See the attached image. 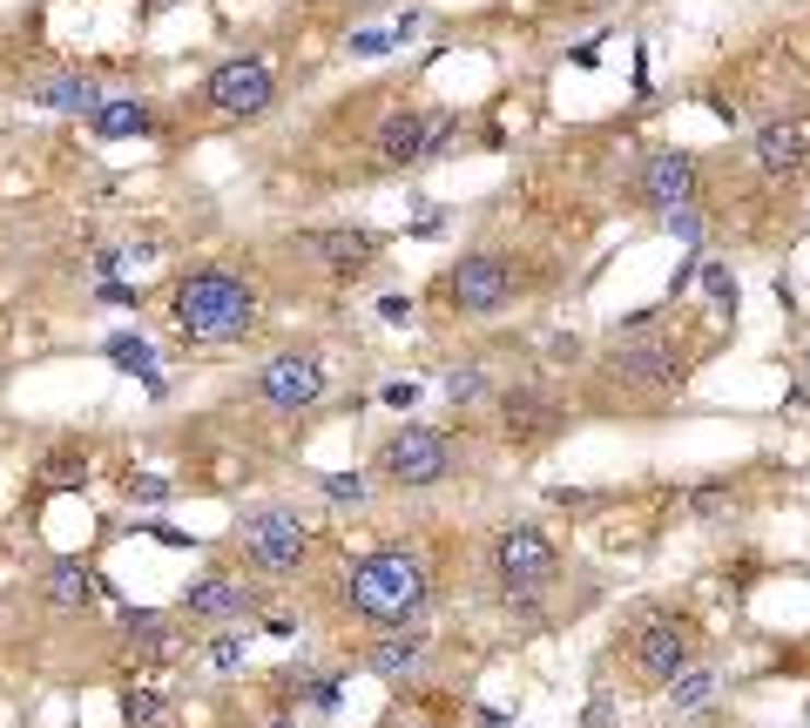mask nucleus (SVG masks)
I'll return each mask as SVG.
<instances>
[{
    "label": "nucleus",
    "mask_w": 810,
    "mask_h": 728,
    "mask_svg": "<svg viewBox=\"0 0 810 728\" xmlns=\"http://www.w3.org/2000/svg\"><path fill=\"white\" fill-rule=\"evenodd\" d=\"M433 594H439V560L426 553V540H378L338 566L331 607L344 627L385 634V627H419Z\"/></svg>",
    "instance_id": "f257e3e1"
},
{
    "label": "nucleus",
    "mask_w": 810,
    "mask_h": 728,
    "mask_svg": "<svg viewBox=\"0 0 810 728\" xmlns=\"http://www.w3.org/2000/svg\"><path fill=\"white\" fill-rule=\"evenodd\" d=\"M169 324L189 344H237L263 324V297L237 263H189L169 291Z\"/></svg>",
    "instance_id": "f03ea898"
},
{
    "label": "nucleus",
    "mask_w": 810,
    "mask_h": 728,
    "mask_svg": "<svg viewBox=\"0 0 810 728\" xmlns=\"http://www.w3.org/2000/svg\"><path fill=\"white\" fill-rule=\"evenodd\" d=\"M486 574H493V594L507 600L514 614H533V607L561 587V547L540 519H507V526H493V540H486Z\"/></svg>",
    "instance_id": "7ed1b4c3"
},
{
    "label": "nucleus",
    "mask_w": 810,
    "mask_h": 728,
    "mask_svg": "<svg viewBox=\"0 0 810 728\" xmlns=\"http://www.w3.org/2000/svg\"><path fill=\"white\" fill-rule=\"evenodd\" d=\"M527 291V270L514 250H467V257H453L433 283V297L459 317V324H486L500 310H514Z\"/></svg>",
    "instance_id": "20e7f679"
},
{
    "label": "nucleus",
    "mask_w": 810,
    "mask_h": 728,
    "mask_svg": "<svg viewBox=\"0 0 810 728\" xmlns=\"http://www.w3.org/2000/svg\"><path fill=\"white\" fill-rule=\"evenodd\" d=\"M622 661L642 688H669L676 674H689L703 661V627L696 614H676V607H642L622 634Z\"/></svg>",
    "instance_id": "39448f33"
},
{
    "label": "nucleus",
    "mask_w": 810,
    "mask_h": 728,
    "mask_svg": "<svg viewBox=\"0 0 810 728\" xmlns=\"http://www.w3.org/2000/svg\"><path fill=\"white\" fill-rule=\"evenodd\" d=\"M696 372V357H689L676 338H614L601 357H595V385L608 398H669L682 391V378Z\"/></svg>",
    "instance_id": "423d86ee"
},
{
    "label": "nucleus",
    "mask_w": 810,
    "mask_h": 728,
    "mask_svg": "<svg viewBox=\"0 0 810 728\" xmlns=\"http://www.w3.org/2000/svg\"><path fill=\"white\" fill-rule=\"evenodd\" d=\"M372 472L385 485H399V493H433V485L459 472V445L439 425H392L372 453Z\"/></svg>",
    "instance_id": "0eeeda50"
},
{
    "label": "nucleus",
    "mask_w": 810,
    "mask_h": 728,
    "mask_svg": "<svg viewBox=\"0 0 810 728\" xmlns=\"http://www.w3.org/2000/svg\"><path fill=\"white\" fill-rule=\"evenodd\" d=\"M237 547H244V566L257 580H297L304 560H312V526H304L291 506H263V513L244 519Z\"/></svg>",
    "instance_id": "6e6552de"
},
{
    "label": "nucleus",
    "mask_w": 810,
    "mask_h": 728,
    "mask_svg": "<svg viewBox=\"0 0 810 728\" xmlns=\"http://www.w3.org/2000/svg\"><path fill=\"white\" fill-rule=\"evenodd\" d=\"M629 202L642 216H676V210H696L703 202V155L689 149H648L629 176Z\"/></svg>",
    "instance_id": "1a4fd4ad"
},
{
    "label": "nucleus",
    "mask_w": 810,
    "mask_h": 728,
    "mask_svg": "<svg viewBox=\"0 0 810 728\" xmlns=\"http://www.w3.org/2000/svg\"><path fill=\"white\" fill-rule=\"evenodd\" d=\"M284 250L297 257V270L325 277L331 291H352V283L378 263V236L372 230H352V223H331V230H297Z\"/></svg>",
    "instance_id": "9d476101"
},
{
    "label": "nucleus",
    "mask_w": 810,
    "mask_h": 728,
    "mask_svg": "<svg viewBox=\"0 0 810 728\" xmlns=\"http://www.w3.org/2000/svg\"><path fill=\"white\" fill-rule=\"evenodd\" d=\"M325 391H331V364L312 344H291L278 357H263L257 378H250V398L263 404V412H312Z\"/></svg>",
    "instance_id": "9b49d317"
},
{
    "label": "nucleus",
    "mask_w": 810,
    "mask_h": 728,
    "mask_svg": "<svg viewBox=\"0 0 810 728\" xmlns=\"http://www.w3.org/2000/svg\"><path fill=\"white\" fill-rule=\"evenodd\" d=\"M493 412H500V438L514 445V453H540V445H554L567 432V398L554 385H507L493 398Z\"/></svg>",
    "instance_id": "f8f14e48"
},
{
    "label": "nucleus",
    "mask_w": 810,
    "mask_h": 728,
    "mask_svg": "<svg viewBox=\"0 0 810 728\" xmlns=\"http://www.w3.org/2000/svg\"><path fill=\"white\" fill-rule=\"evenodd\" d=\"M183 621H203V627H237L250 614H263V587L244 580V574H223V566H210V574H197L183 587Z\"/></svg>",
    "instance_id": "ddd939ff"
},
{
    "label": "nucleus",
    "mask_w": 810,
    "mask_h": 728,
    "mask_svg": "<svg viewBox=\"0 0 810 728\" xmlns=\"http://www.w3.org/2000/svg\"><path fill=\"white\" fill-rule=\"evenodd\" d=\"M203 102H210L223 121H257L270 102H278V74H270L263 55H237V61H223V68L203 81Z\"/></svg>",
    "instance_id": "4468645a"
},
{
    "label": "nucleus",
    "mask_w": 810,
    "mask_h": 728,
    "mask_svg": "<svg viewBox=\"0 0 810 728\" xmlns=\"http://www.w3.org/2000/svg\"><path fill=\"white\" fill-rule=\"evenodd\" d=\"M750 155H756V169H763L770 183H797V176L810 169V108L770 115L763 129H756V142H750Z\"/></svg>",
    "instance_id": "2eb2a0df"
},
{
    "label": "nucleus",
    "mask_w": 810,
    "mask_h": 728,
    "mask_svg": "<svg viewBox=\"0 0 810 728\" xmlns=\"http://www.w3.org/2000/svg\"><path fill=\"white\" fill-rule=\"evenodd\" d=\"M359 661H365L378 681H392V688L426 681V668H433V627H426V621H419V627H385V634H372V641L359 647Z\"/></svg>",
    "instance_id": "dca6fc26"
},
{
    "label": "nucleus",
    "mask_w": 810,
    "mask_h": 728,
    "mask_svg": "<svg viewBox=\"0 0 810 728\" xmlns=\"http://www.w3.org/2000/svg\"><path fill=\"white\" fill-rule=\"evenodd\" d=\"M426 155H433V121L419 108H392L372 129V162L378 169H412V162H426Z\"/></svg>",
    "instance_id": "f3484780"
},
{
    "label": "nucleus",
    "mask_w": 810,
    "mask_h": 728,
    "mask_svg": "<svg viewBox=\"0 0 810 728\" xmlns=\"http://www.w3.org/2000/svg\"><path fill=\"white\" fill-rule=\"evenodd\" d=\"M34 587H42V600L55 607V614H89V607H95V566L74 560V553L68 560H48Z\"/></svg>",
    "instance_id": "a211bd4d"
},
{
    "label": "nucleus",
    "mask_w": 810,
    "mask_h": 728,
    "mask_svg": "<svg viewBox=\"0 0 810 728\" xmlns=\"http://www.w3.org/2000/svg\"><path fill=\"white\" fill-rule=\"evenodd\" d=\"M34 102H42V108H55V115H95L108 95L95 89L89 74H55V81H42V89H34Z\"/></svg>",
    "instance_id": "6ab92c4d"
},
{
    "label": "nucleus",
    "mask_w": 810,
    "mask_h": 728,
    "mask_svg": "<svg viewBox=\"0 0 810 728\" xmlns=\"http://www.w3.org/2000/svg\"><path fill=\"white\" fill-rule=\"evenodd\" d=\"M682 506L696 513L703 526H729V519L743 513V500H737V485H729V479H703V485H689Z\"/></svg>",
    "instance_id": "aec40b11"
},
{
    "label": "nucleus",
    "mask_w": 810,
    "mask_h": 728,
    "mask_svg": "<svg viewBox=\"0 0 810 728\" xmlns=\"http://www.w3.org/2000/svg\"><path fill=\"white\" fill-rule=\"evenodd\" d=\"M89 121H95L102 142H129V136H149V102H129V95L122 102H102Z\"/></svg>",
    "instance_id": "412c9836"
},
{
    "label": "nucleus",
    "mask_w": 810,
    "mask_h": 728,
    "mask_svg": "<svg viewBox=\"0 0 810 728\" xmlns=\"http://www.w3.org/2000/svg\"><path fill=\"white\" fill-rule=\"evenodd\" d=\"M716 681H723V674H716L709 661H696L689 674H676V681H669V708H676V715H696V708H709V702H716Z\"/></svg>",
    "instance_id": "4be33fe9"
},
{
    "label": "nucleus",
    "mask_w": 810,
    "mask_h": 728,
    "mask_svg": "<svg viewBox=\"0 0 810 728\" xmlns=\"http://www.w3.org/2000/svg\"><path fill=\"white\" fill-rule=\"evenodd\" d=\"M446 398H453V412H473L480 398H500V391L486 385L480 364H459V372H446Z\"/></svg>",
    "instance_id": "5701e85b"
},
{
    "label": "nucleus",
    "mask_w": 810,
    "mask_h": 728,
    "mask_svg": "<svg viewBox=\"0 0 810 728\" xmlns=\"http://www.w3.org/2000/svg\"><path fill=\"white\" fill-rule=\"evenodd\" d=\"M108 364H115V372H142L149 385H156V364H149L142 338H108Z\"/></svg>",
    "instance_id": "b1692460"
},
{
    "label": "nucleus",
    "mask_w": 810,
    "mask_h": 728,
    "mask_svg": "<svg viewBox=\"0 0 810 728\" xmlns=\"http://www.w3.org/2000/svg\"><path fill=\"white\" fill-rule=\"evenodd\" d=\"M122 627H129V641H136V647H149V655H156V647L169 641L163 614H149V607H129V614H122Z\"/></svg>",
    "instance_id": "393cba45"
},
{
    "label": "nucleus",
    "mask_w": 810,
    "mask_h": 728,
    "mask_svg": "<svg viewBox=\"0 0 810 728\" xmlns=\"http://www.w3.org/2000/svg\"><path fill=\"white\" fill-rule=\"evenodd\" d=\"M392 48H406L399 27H365V34H352V55H392Z\"/></svg>",
    "instance_id": "a878e982"
},
{
    "label": "nucleus",
    "mask_w": 810,
    "mask_h": 728,
    "mask_svg": "<svg viewBox=\"0 0 810 728\" xmlns=\"http://www.w3.org/2000/svg\"><path fill=\"white\" fill-rule=\"evenodd\" d=\"M703 291H709L723 310H737V277H729L723 263H703Z\"/></svg>",
    "instance_id": "bb28decb"
},
{
    "label": "nucleus",
    "mask_w": 810,
    "mask_h": 728,
    "mask_svg": "<svg viewBox=\"0 0 810 728\" xmlns=\"http://www.w3.org/2000/svg\"><path fill=\"white\" fill-rule=\"evenodd\" d=\"M210 668H216V674L244 668V634H216V641H210Z\"/></svg>",
    "instance_id": "cd10ccee"
},
{
    "label": "nucleus",
    "mask_w": 810,
    "mask_h": 728,
    "mask_svg": "<svg viewBox=\"0 0 810 728\" xmlns=\"http://www.w3.org/2000/svg\"><path fill=\"white\" fill-rule=\"evenodd\" d=\"M122 715H129V728H156L163 721V695H129Z\"/></svg>",
    "instance_id": "c85d7f7f"
},
{
    "label": "nucleus",
    "mask_w": 810,
    "mask_h": 728,
    "mask_svg": "<svg viewBox=\"0 0 810 728\" xmlns=\"http://www.w3.org/2000/svg\"><path fill=\"white\" fill-rule=\"evenodd\" d=\"M325 493H331V500H352V506H359V500H365V472H331V479H325Z\"/></svg>",
    "instance_id": "c756f323"
},
{
    "label": "nucleus",
    "mask_w": 810,
    "mask_h": 728,
    "mask_svg": "<svg viewBox=\"0 0 810 728\" xmlns=\"http://www.w3.org/2000/svg\"><path fill=\"white\" fill-rule=\"evenodd\" d=\"M82 472H89V459H74V453H55V459H48V479H55V485L82 479Z\"/></svg>",
    "instance_id": "7c9ffc66"
},
{
    "label": "nucleus",
    "mask_w": 810,
    "mask_h": 728,
    "mask_svg": "<svg viewBox=\"0 0 810 728\" xmlns=\"http://www.w3.org/2000/svg\"><path fill=\"white\" fill-rule=\"evenodd\" d=\"M378 317H385V324H406V317H412V297H378Z\"/></svg>",
    "instance_id": "2f4dec72"
},
{
    "label": "nucleus",
    "mask_w": 810,
    "mask_h": 728,
    "mask_svg": "<svg viewBox=\"0 0 810 728\" xmlns=\"http://www.w3.org/2000/svg\"><path fill=\"white\" fill-rule=\"evenodd\" d=\"M412 398H419V385H385V404H399V412H412Z\"/></svg>",
    "instance_id": "473e14b6"
},
{
    "label": "nucleus",
    "mask_w": 810,
    "mask_h": 728,
    "mask_svg": "<svg viewBox=\"0 0 810 728\" xmlns=\"http://www.w3.org/2000/svg\"><path fill=\"white\" fill-rule=\"evenodd\" d=\"M803 372H810V338H803Z\"/></svg>",
    "instance_id": "72a5a7b5"
},
{
    "label": "nucleus",
    "mask_w": 810,
    "mask_h": 728,
    "mask_svg": "<svg viewBox=\"0 0 810 728\" xmlns=\"http://www.w3.org/2000/svg\"><path fill=\"white\" fill-rule=\"evenodd\" d=\"M419 728H439V721H419Z\"/></svg>",
    "instance_id": "f704fd0d"
}]
</instances>
